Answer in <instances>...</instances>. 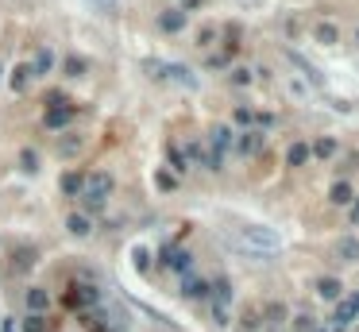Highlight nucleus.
Segmentation results:
<instances>
[{
    "mask_svg": "<svg viewBox=\"0 0 359 332\" xmlns=\"http://www.w3.org/2000/svg\"><path fill=\"white\" fill-rule=\"evenodd\" d=\"M66 228H70V236H89L93 232V220L85 213H70L66 216Z\"/></svg>",
    "mask_w": 359,
    "mask_h": 332,
    "instance_id": "16",
    "label": "nucleus"
},
{
    "mask_svg": "<svg viewBox=\"0 0 359 332\" xmlns=\"http://www.w3.org/2000/svg\"><path fill=\"white\" fill-rule=\"evenodd\" d=\"M50 62H54V59H50V50H39V54H35V62H31L35 77H39V74H47V70H50Z\"/></svg>",
    "mask_w": 359,
    "mask_h": 332,
    "instance_id": "29",
    "label": "nucleus"
},
{
    "mask_svg": "<svg viewBox=\"0 0 359 332\" xmlns=\"http://www.w3.org/2000/svg\"><path fill=\"white\" fill-rule=\"evenodd\" d=\"M24 305H27V313H47L50 294H47V290H39V286H31V290L24 294Z\"/></svg>",
    "mask_w": 359,
    "mask_h": 332,
    "instance_id": "12",
    "label": "nucleus"
},
{
    "mask_svg": "<svg viewBox=\"0 0 359 332\" xmlns=\"http://www.w3.org/2000/svg\"><path fill=\"white\" fill-rule=\"evenodd\" d=\"M236 151H240L243 158L259 155V151H263V132H259V128H247V132H240V135H236Z\"/></svg>",
    "mask_w": 359,
    "mask_h": 332,
    "instance_id": "7",
    "label": "nucleus"
},
{
    "mask_svg": "<svg viewBox=\"0 0 359 332\" xmlns=\"http://www.w3.org/2000/svg\"><path fill=\"white\" fill-rule=\"evenodd\" d=\"M132 255H135V266H139V271H147V248H135Z\"/></svg>",
    "mask_w": 359,
    "mask_h": 332,
    "instance_id": "37",
    "label": "nucleus"
},
{
    "mask_svg": "<svg viewBox=\"0 0 359 332\" xmlns=\"http://www.w3.org/2000/svg\"><path fill=\"white\" fill-rule=\"evenodd\" d=\"M62 70H66V77H85V70H89V62L77 59V54H70L66 62H62Z\"/></svg>",
    "mask_w": 359,
    "mask_h": 332,
    "instance_id": "25",
    "label": "nucleus"
},
{
    "mask_svg": "<svg viewBox=\"0 0 359 332\" xmlns=\"http://www.w3.org/2000/svg\"><path fill=\"white\" fill-rule=\"evenodd\" d=\"M255 120H259V116H255V112H251V108H236V124L251 128V124H255Z\"/></svg>",
    "mask_w": 359,
    "mask_h": 332,
    "instance_id": "31",
    "label": "nucleus"
},
{
    "mask_svg": "<svg viewBox=\"0 0 359 332\" xmlns=\"http://www.w3.org/2000/svg\"><path fill=\"white\" fill-rule=\"evenodd\" d=\"M209 294V282L205 278H197V274H182V298H190V301H197V298H205Z\"/></svg>",
    "mask_w": 359,
    "mask_h": 332,
    "instance_id": "8",
    "label": "nucleus"
},
{
    "mask_svg": "<svg viewBox=\"0 0 359 332\" xmlns=\"http://www.w3.org/2000/svg\"><path fill=\"white\" fill-rule=\"evenodd\" d=\"M185 163H205V151H201V143H185Z\"/></svg>",
    "mask_w": 359,
    "mask_h": 332,
    "instance_id": "30",
    "label": "nucleus"
},
{
    "mask_svg": "<svg viewBox=\"0 0 359 332\" xmlns=\"http://www.w3.org/2000/svg\"><path fill=\"white\" fill-rule=\"evenodd\" d=\"M162 77H170V82H178V85H185V89H197V77H193V70H185V66H170V62H167Z\"/></svg>",
    "mask_w": 359,
    "mask_h": 332,
    "instance_id": "14",
    "label": "nucleus"
},
{
    "mask_svg": "<svg viewBox=\"0 0 359 332\" xmlns=\"http://www.w3.org/2000/svg\"><path fill=\"white\" fill-rule=\"evenodd\" d=\"M267 317H270V324H282L286 321V305H270Z\"/></svg>",
    "mask_w": 359,
    "mask_h": 332,
    "instance_id": "33",
    "label": "nucleus"
},
{
    "mask_svg": "<svg viewBox=\"0 0 359 332\" xmlns=\"http://www.w3.org/2000/svg\"><path fill=\"white\" fill-rule=\"evenodd\" d=\"M159 263L167 266V271H178V274H190L193 271V255H190V251H182V248H162Z\"/></svg>",
    "mask_w": 359,
    "mask_h": 332,
    "instance_id": "5",
    "label": "nucleus"
},
{
    "mask_svg": "<svg viewBox=\"0 0 359 332\" xmlns=\"http://www.w3.org/2000/svg\"><path fill=\"white\" fill-rule=\"evenodd\" d=\"M89 8H93V12H105V16H109V12L116 8V0H89Z\"/></svg>",
    "mask_w": 359,
    "mask_h": 332,
    "instance_id": "32",
    "label": "nucleus"
},
{
    "mask_svg": "<svg viewBox=\"0 0 359 332\" xmlns=\"http://www.w3.org/2000/svg\"><path fill=\"white\" fill-rule=\"evenodd\" d=\"M170 163H174V170H185V166H190V163H185V155H182L178 147H170Z\"/></svg>",
    "mask_w": 359,
    "mask_h": 332,
    "instance_id": "35",
    "label": "nucleus"
},
{
    "mask_svg": "<svg viewBox=\"0 0 359 332\" xmlns=\"http://www.w3.org/2000/svg\"><path fill=\"white\" fill-rule=\"evenodd\" d=\"M236 236H240L243 251H247L251 259H263V255H270V251L282 248V236H278L275 228H267V225H243Z\"/></svg>",
    "mask_w": 359,
    "mask_h": 332,
    "instance_id": "1",
    "label": "nucleus"
},
{
    "mask_svg": "<svg viewBox=\"0 0 359 332\" xmlns=\"http://www.w3.org/2000/svg\"><path fill=\"white\" fill-rule=\"evenodd\" d=\"M85 151V135H77V132H66L59 139V158H77Z\"/></svg>",
    "mask_w": 359,
    "mask_h": 332,
    "instance_id": "9",
    "label": "nucleus"
},
{
    "mask_svg": "<svg viewBox=\"0 0 359 332\" xmlns=\"http://www.w3.org/2000/svg\"><path fill=\"white\" fill-rule=\"evenodd\" d=\"M313 39H317L321 47H336V43H340V31H336L333 24H317L313 27Z\"/></svg>",
    "mask_w": 359,
    "mask_h": 332,
    "instance_id": "17",
    "label": "nucleus"
},
{
    "mask_svg": "<svg viewBox=\"0 0 359 332\" xmlns=\"http://www.w3.org/2000/svg\"><path fill=\"white\" fill-rule=\"evenodd\" d=\"M243 332H255L259 329V313H243V324H240Z\"/></svg>",
    "mask_w": 359,
    "mask_h": 332,
    "instance_id": "34",
    "label": "nucleus"
},
{
    "mask_svg": "<svg viewBox=\"0 0 359 332\" xmlns=\"http://www.w3.org/2000/svg\"><path fill=\"white\" fill-rule=\"evenodd\" d=\"M213 321L224 329V324H228V309H224V305H213Z\"/></svg>",
    "mask_w": 359,
    "mask_h": 332,
    "instance_id": "36",
    "label": "nucleus"
},
{
    "mask_svg": "<svg viewBox=\"0 0 359 332\" xmlns=\"http://www.w3.org/2000/svg\"><path fill=\"white\" fill-rule=\"evenodd\" d=\"M62 305L74 309V313H85V309L100 305V290L93 282H74L66 294H62Z\"/></svg>",
    "mask_w": 359,
    "mask_h": 332,
    "instance_id": "2",
    "label": "nucleus"
},
{
    "mask_svg": "<svg viewBox=\"0 0 359 332\" xmlns=\"http://www.w3.org/2000/svg\"><path fill=\"white\" fill-rule=\"evenodd\" d=\"M20 170H24V174H35V170H39V155H35V151H24V155H20Z\"/></svg>",
    "mask_w": 359,
    "mask_h": 332,
    "instance_id": "28",
    "label": "nucleus"
},
{
    "mask_svg": "<svg viewBox=\"0 0 359 332\" xmlns=\"http://www.w3.org/2000/svg\"><path fill=\"white\" fill-rule=\"evenodd\" d=\"M31 77H35L31 62H24V66H16V74H12V89H16V93H27V85H31Z\"/></svg>",
    "mask_w": 359,
    "mask_h": 332,
    "instance_id": "18",
    "label": "nucleus"
},
{
    "mask_svg": "<svg viewBox=\"0 0 359 332\" xmlns=\"http://www.w3.org/2000/svg\"><path fill=\"white\" fill-rule=\"evenodd\" d=\"M24 332H50V321H47V313H27V321H24Z\"/></svg>",
    "mask_w": 359,
    "mask_h": 332,
    "instance_id": "26",
    "label": "nucleus"
},
{
    "mask_svg": "<svg viewBox=\"0 0 359 332\" xmlns=\"http://www.w3.org/2000/svg\"><path fill=\"white\" fill-rule=\"evenodd\" d=\"M290 62L301 70V77H305V82H313V85H325V77H321V70H317V66H310V62H305V59H298V54H290Z\"/></svg>",
    "mask_w": 359,
    "mask_h": 332,
    "instance_id": "20",
    "label": "nucleus"
},
{
    "mask_svg": "<svg viewBox=\"0 0 359 332\" xmlns=\"http://www.w3.org/2000/svg\"><path fill=\"white\" fill-rule=\"evenodd\" d=\"M328 197H333V205H351V201H356V193H351L348 182H336L333 190H328Z\"/></svg>",
    "mask_w": 359,
    "mask_h": 332,
    "instance_id": "23",
    "label": "nucleus"
},
{
    "mask_svg": "<svg viewBox=\"0 0 359 332\" xmlns=\"http://www.w3.org/2000/svg\"><path fill=\"white\" fill-rule=\"evenodd\" d=\"M232 139H236V135H232V128H224V124H220V128H213V132H209V147H213V155H220V158H224V151L232 147Z\"/></svg>",
    "mask_w": 359,
    "mask_h": 332,
    "instance_id": "10",
    "label": "nucleus"
},
{
    "mask_svg": "<svg viewBox=\"0 0 359 332\" xmlns=\"http://www.w3.org/2000/svg\"><path fill=\"white\" fill-rule=\"evenodd\" d=\"M185 20H190V12H185V8H167L159 16V27H162V31H182Z\"/></svg>",
    "mask_w": 359,
    "mask_h": 332,
    "instance_id": "11",
    "label": "nucleus"
},
{
    "mask_svg": "<svg viewBox=\"0 0 359 332\" xmlns=\"http://www.w3.org/2000/svg\"><path fill=\"white\" fill-rule=\"evenodd\" d=\"M209 290H213V298H217V305H232V282H228L224 274H220L217 282H209Z\"/></svg>",
    "mask_w": 359,
    "mask_h": 332,
    "instance_id": "15",
    "label": "nucleus"
},
{
    "mask_svg": "<svg viewBox=\"0 0 359 332\" xmlns=\"http://www.w3.org/2000/svg\"><path fill=\"white\" fill-rule=\"evenodd\" d=\"M232 82H236V85H247L251 74H247V70H232Z\"/></svg>",
    "mask_w": 359,
    "mask_h": 332,
    "instance_id": "39",
    "label": "nucleus"
},
{
    "mask_svg": "<svg viewBox=\"0 0 359 332\" xmlns=\"http://www.w3.org/2000/svg\"><path fill=\"white\" fill-rule=\"evenodd\" d=\"M112 186H116V182H112V174H105V170H97V174H89V178H85V197H100V201H105V197H109V193H112Z\"/></svg>",
    "mask_w": 359,
    "mask_h": 332,
    "instance_id": "6",
    "label": "nucleus"
},
{
    "mask_svg": "<svg viewBox=\"0 0 359 332\" xmlns=\"http://www.w3.org/2000/svg\"><path fill=\"white\" fill-rule=\"evenodd\" d=\"M317 324H313V317H298V332H313Z\"/></svg>",
    "mask_w": 359,
    "mask_h": 332,
    "instance_id": "38",
    "label": "nucleus"
},
{
    "mask_svg": "<svg viewBox=\"0 0 359 332\" xmlns=\"http://www.w3.org/2000/svg\"><path fill=\"white\" fill-rule=\"evenodd\" d=\"M356 317H359V290L336 301V313H333V321H328V329H333V332H348Z\"/></svg>",
    "mask_w": 359,
    "mask_h": 332,
    "instance_id": "3",
    "label": "nucleus"
},
{
    "mask_svg": "<svg viewBox=\"0 0 359 332\" xmlns=\"http://www.w3.org/2000/svg\"><path fill=\"white\" fill-rule=\"evenodd\" d=\"M59 190L66 193V197H77V193L85 190V178H82V174H62V178H59Z\"/></svg>",
    "mask_w": 359,
    "mask_h": 332,
    "instance_id": "19",
    "label": "nucleus"
},
{
    "mask_svg": "<svg viewBox=\"0 0 359 332\" xmlns=\"http://www.w3.org/2000/svg\"><path fill=\"white\" fill-rule=\"evenodd\" d=\"M317 298H325V301H340L344 298V286H340V278H317Z\"/></svg>",
    "mask_w": 359,
    "mask_h": 332,
    "instance_id": "13",
    "label": "nucleus"
},
{
    "mask_svg": "<svg viewBox=\"0 0 359 332\" xmlns=\"http://www.w3.org/2000/svg\"><path fill=\"white\" fill-rule=\"evenodd\" d=\"M305 158H310V143H293V147L286 151V163L290 166H301Z\"/></svg>",
    "mask_w": 359,
    "mask_h": 332,
    "instance_id": "27",
    "label": "nucleus"
},
{
    "mask_svg": "<svg viewBox=\"0 0 359 332\" xmlns=\"http://www.w3.org/2000/svg\"><path fill=\"white\" fill-rule=\"evenodd\" d=\"M313 332H321V329H313Z\"/></svg>",
    "mask_w": 359,
    "mask_h": 332,
    "instance_id": "42",
    "label": "nucleus"
},
{
    "mask_svg": "<svg viewBox=\"0 0 359 332\" xmlns=\"http://www.w3.org/2000/svg\"><path fill=\"white\" fill-rule=\"evenodd\" d=\"M70 120H74V108H70L66 100H50V108L43 112V124H47V128H54V132L70 128Z\"/></svg>",
    "mask_w": 359,
    "mask_h": 332,
    "instance_id": "4",
    "label": "nucleus"
},
{
    "mask_svg": "<svg viewBox=\"0 0 359 332\" xmlns=\"http://www.w3.org/2000/svg\"><path fill=\"white\" fill-rule=\"evenodd\" d=\"M351 225H359V197H356V205H351Z\"/></svg>",
    "mask_w": 359,
    "mask_h": 332,
    "instance_id": "40",
    "label": "nucleus"
},
{
    "mask_svg": "<svg viewBox=\"0 0 359 332\" xmlns=\"http://www.w3.org/2000/svg\"><path fill=\"white\" fill-rule=\"evenodd\" d=\"M0 77H4V66H0Z\"/></svg>",
    "mask_w": 359,
    "mask_h": 332,
    "instance_id": "41",
    "label": "nucleus"
},
{
    "mask_svg": "<svg viewBox=\"0 0 359 332\" xmlns=\"http://www.w3.org/2000/svg\"><path fill=\"white\" fill-rule=\"evenodd\" d=\"M336 151H340V143H336V139H328V135H325V139H317V143L310 147V155H313V158H333Z\"/></svg>",
    "mask_w": 359,
    "mask_h": 332,
    "instance_id": "22",
    "label": "nucleus"
},
{
    "mask_svg": "<svg viewBox=\"0 0 359 332\" xmlns=\"http://www.w3.org/2000/svg\"><path fill=\"white\" fill-rule=\"evenodd\" d=\"M27 266H35V251H27V248H16V255H12V271H16V274H24Z\"/></svg>",
    "mask_w": 359,
    "mask_h": 332,
    "instance_id": "24",
    "label": "nucleus"
},
{
    "mask_svg": "<svg viewBox=\"0 0 359 332\" xmlns=\"http://www.w3.org/2000/svg\"><path fill=\"white\" fill-rule=\"evenodd\" d=\"M336 251H340L344 263H356V259H359V240H356V236H340V248H336Z\"/></svg>",
    "mask_w": 359,
    "mask_h": 332,
    "instance_id": "21",
    "label": "nucleus"
}]
</instances>
